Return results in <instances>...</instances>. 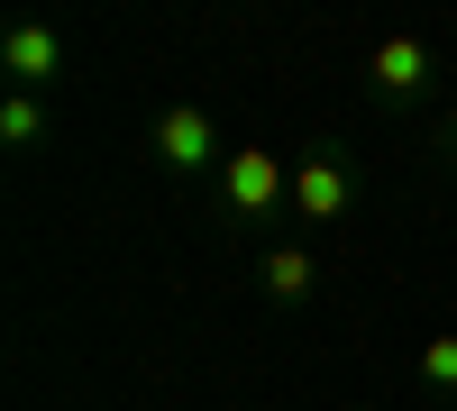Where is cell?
Masks as SVG:
<instances>
[{"label": "cell", "mask_w": 457, "mask_h": 411, "mask_svg": "<svg viewBox=\"0 0 457 411\" xmlns=\"http://www.w3.org/2000/svg\"><path fill=\"white\" fill-rule=\"evenodd\" d=\"M211 201L228 210V229L275 219V210H293V165L275 156V146H228V165L211 174Z\"/></svg>", "instance_id": "cell-1"}, {"label": "cell", "mask_w": 457, "mask_h": 411, "mask_svg": "<svg viewBox=\"0 0 457 411\" xmlns=\"http://www.w3.org/2000/svg\"><path fill=\"white\" fill-rule=\"evenodd\" d=\"M146 146H156V165H165L174 183H211V174L228 165L220 119H211L202 101H165V110H156V128H146Z\"/></svg>", "instance_id": "cell-2"}, {"label": "cell", "mask_w": 457, "mask_h": 411, "mask_svg": "<svg viewBox=\"0 0 457 411\" xmlns=\"http://www.w3.org/2000/svg\"><path fill=\"white\" fill-rule=\"evenodd\" d=\"M348 201H357V165L338 146H302L293 156V219L329 229V219H348Z\"/></svg>", "instance_id": "cell-3"}, {"label": "cell", "mask_w": 457, "mask_h": 411, "mask_svg": "<svg viewBox=\"0 0 457 411\" xmlns=\"http://www.w3.org/2000/svg\"><path fill=\"white\" fill-rule=\"evenodd\" d=\"M64 64H73V46H64L46 19H19L10 37H0V73H10V92H37V101H46V92L64 83Z\"/></svg>", "instance_id": "cell-4"}, {"label": "cell", "mask_w": 457, "mask_h": 411, "mask_svg": "<svg viewBox=\"0 0 457 411\" xmlns=\"http://www.w3.org/2000/svg\"><path fill=\"white\" fill-rule=\"evenodd\" d=\"M256 292H265L275 311H302V302L320 292V256L302 247V238H275V247L256 256Z\"/></svg>", "instance_id": "cell-5"}, {"label": "cell", "mask_w": 457, "mask_h": 411, "mask_svg": "<svg viewBox=\"0 0 457 411\" xmlns=\"http://www.w3.org/2000/svg\"><path fill=\"white\" fill-rule=\"evenodd\" d=\"M430 73H439V55L421 46V37H385V46L366 55V83L385 92V101H421V92H430Z\"/></svg>", "instance_id": "cell-6"}, {"label": "cell", "mask_w": 457, "mask_h": 411, "mask_svg": "<svg viewBox=\"0 0 457 411\" xmlns=\"http://www.w3.org/2000/svg\"><path fill=\"white\" fill-rule=\"evenodd\" d=\"M0 137H10V146H37V137H46V101H37V92H10V101H0Z\"/></svg>", "instance_id": "cell-7"}, {"label": "cell", "mask_w": 457, "mask_h": 411, "mask_svg": "<svg viewBox=\"0 0 457 411\" xmlns=\"http://www.w3.org/2000/svg\"><path fill=\"white\" fill-rule=\"evenodd\" d=\"M421 384L457 393V329H439V339H421Z\"/></svg>", "instance_id": "cell-8"}]
</instances>
